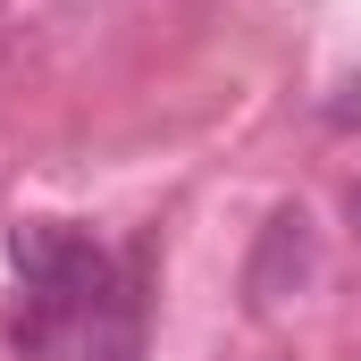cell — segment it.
Returning a JSON list of instances; mask_svg holds the SVG:
<instances>
[{"label":"cell","instance_id":"2","mask_svg":"<svg viewBox=\"0 0 361 361\" xmlns=\"http://www.w3.org/2000/svg\"><path fill=\"white\" fill-rule=\"evenodd\" d=\"M328 118H336V126H361V76H345V92L328 101Z\"/></svg>","mask_w":361,"mask_h":361},{"label":"cell","instance_id":"1","mask_svg":"<svg viewBox=\"0 0 361 361\" xmlns=\"http://www.w3.org/2000/svg\"><path fill=\"white\" fill-rule=\"evenodd\" d=\"M319 261V235H311V210L302 202H277L269 219H261V235H252V261H244V302L252 311H277L302 277Z\"/></svg>","mask_w":361,"mask_h":361},{"label":"cell","instance_id":"3","mask_svg":"<svg viewBox=\"0 0 361 361\" xmlns=\"http://www.w3.org/2000/svg\"><path fill=\"white\" fill-rule=\"evenodd\" d=\"M336 219H345V235H353V244H361V177L345 185V202H336Z\"/></svg>","mask_w":361,"mask_h":361}]
</instances>
